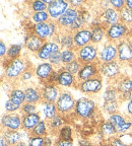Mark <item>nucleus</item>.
I'll list each match as a JSON object with an SVG mask.
<instances>
[{"mask_svg": "<svg viewBox=\"0 0 132 146\" xmlns=\"http://www.w3.org/2000/svg\"><path fill=\"white\" fill-rule=\"evenodd\" d=\"M29 67H30L29 62L23 57L10 61L5 60V62H3L5 80L9 82H15L16 80H19L23 73Z\"/></svg>", "mask_w": 132, "mask_h": 146, "instance_id": "obj_1", "label": "nucleus"}, {"mask_svg": "<svg viewBox=\"0 0 132 146\" xmlns=\"http://www.w3.org/2000/svg\"><path fill=\"white\" fill-rule=\"evenodd\" d=\"M98 113V105L93 98H80L76 100L74 108V115L82 121L91 120L96 117Z\"/></svg>", "mask_w": 132, "mask_h": 146, "instance_id": "obj_2", "label": "nucleus"}, {"mask_svg": "<svg viewBox=\"0 0 132 146\" xmlns=\"http://www.w3.org/2000/svg\"><path fill=\"white\" fill-rule=\"evenodd\" d=\"M130 33H131L130 27L119 21V23H115L111 27H108L106 29V39H107V41L117 44L119 42L128 39L131 36Z\"/></svg>", "mask_w": 132, "mask_h": 146, "instance_id": "obj_3", "label": "nucleus"}, {"mask_svg": "<svg viewBox=\"0 0 132 146\" xmlns=\"http://www.w3.org/2000/svg\"><path fill=\"white\" fill-rule=\"evenodd\" d=\"M76 100L73 98L72 94L69 90H62L56 102L58 109V114L63 117H66L71 112H74Z\"/></svg>", "mask_w": 132, "mask_h": 146, "instance_id": "obj_4", "label": "nucleus"}, {"mask_svg": "<svg viewBox=\"0 0 132 146\" xmlns=\"http://www.w3.org/2000/svg\"><path fill=\"white\" fill-rule=\"evenodd\" d=\"M103 76L99 75L96 77H93L91 79L84 80V81L78 82L76 89L82 92V94H87V96H93V94H99L103 88Z\"/></svg>", "mask_w": 132, "mask_h": 146, "instance_id": "obj_5", "label": "nucleus"}, {"mask_svg": "<svg viewBox=\"0 0 132 146\" xmlns=\"http://www.w3.org/2000/svg\"><path fill=\"white\" fill-rule=\"evenodd\" d=\"M100 49L97 45L91 43L77 50V60L81 64L96 63L99 62Z\"/></svg>", "mask_w": 132, "mask_h": 146, "instance_id": "obj_6", "label": "nucleus"}, {"mask_svg": "<svg viewBox=\"0 0 132 146\" xmlns=\"http://www.w3.org/2000/svg\"><path fill=\"white\" fill-rule=\"evenodd\" d=\"M118 60L117 44L107 41L100 49L99 53V63H109Z\"/></svg>", "mask_w": 132, "mask_h": 146, "instance_id": "obj_7", "label": "nucleus"}, {"mask_svg": "<svg viewBox=\"0 0 132 146\" xmlns=\"http://www.w3.org/2000/svg\"><path fill=\"white\" fill-rule=\"evenodd\" d=\"M100 72L103 77L116 81L121 76V63L118 60L109 63H100Z\"/></svg>", "mask_w": 132, "mask_h": 146, "instance_id": "obj_8", "label": "nucleus"}, {"mask_svg": "<svg viewBox=\"0 0 132 146\" xmlns=\"http://www.w3.org/2000/svg\"><path fill=\"white\" fill-rule=\"evenodd\" d=\"M23 116L18 113L13 114H4L1 117V128L2 130H12L19 131L21 129Z\"/></svg>", "mask_w": 132, "mask_h": 146, "instance_id": "obj_9", "label": "nucleus"}, {"mask_svg": "<svg viewBox=\"0 0 132 146\" xmlns=\"http://www.w3.org/2000/svg\"><path fill=\"white\" fill-rule=\"evenodd\" d=\"M70 7L68 1L65 0H52V2L48 5L47 11L52 21H57Z\"/></svg>", "mask_w": 132, "mask_h": 146, "instance_id": "obj_10", "label": "nucleus"}, {"mask_svg": "<svg viewBox=\"0 0 132 146\" xmlns=\"http://www.w3.org/2000/svg\"><path fill=\"white\" fill-rule=\"evenodd\" d=\"M101 75L100 72V63L96 62V63H89V64H82L81 68H80L79 72L76 75V79L77 82H81L84 80L91 79L93 77Z\"/></svg>", "mask_w": 132, "mask_h": 146, "instance_id": "obj_11", "label": "nucleus"}, {"mask_svg": "<svg viewBox=\"0 0 132 146\" xmlns=\"http://www.w3.org/2000/svg\"><path fill=\"white\" fill-rule=\"evenodd\" d=\"M58 51H61V47L58 43L54 41V40H48L46 41L45 44L43 45L40 51L36 54L37 59H40L42 61H49L50 57L53 54H55Z\"/></svg>", "mask_w": 132, "mask_h": 146, "instance_id": "obj_12", "label": "nucleus"}, {"mask_svg": "<svg viewBox=\"0 0 132 146\" xmlns=\"http://www.w3.org/2000/svg\"><path fill=\"white\" fill-rule=\"evenodd\" d=\"M98 16L100 18L102 25H104L106 29L120 21V12L111 6L102 10Z\"/></svg>", "mask_w": 132, "mask_h": 146, "instance_id": "obj_13", "label": "nucleus"}, {"mask_svg": "<svg viewBox=\"0 0 132 146\" xmlns=\"http://www.w3.org/2000/svg\"><path fill=\"white\" fill-rule=\"evenodd\" d=\"M73 40H74L75 50L82 48L84 46L91 43V31L89 27H84L80 30L73 33Z\"/></svg>", "mask_w": 132, "mask_h": 146, "instance_id": "obj_14", "label": "nucleus"}, {"mask_svg": "<svg viewBox=\"0 0 132 146\" xmlns=\"http://www.w3.org/2000/svg\"><path fill=\"white\" fill-rule=\"evenodd\" d=\"M58 70V81L57 85L59 87H64V88H69V87H74L76 88L77 86V79L76 76L71 74L67 70L61 67V68L57 69Z\"/></svg>", "mask_w": 132, "mask_h": 146, "instance_id": "obj_15", "label": "nucleus"}, {"mask_svg": "<svg viewBox=\"0 0 132 146\" xmlns=\"http://www.w3.org/2000/svg\"><path fill=\"white\" fill-rule=\"evenodd\" d=\"M41 92H42V100L43 102L47 103H56L59 98L61 90L60 87L57 84H43L41 86Z\"/></svg>", "mask_w": 132, "mask_h": 146, "instance_id": "obj_16", "label": "nucleus"}, {"mask_svg": "<svg viewBox=\"0 0 132 146\" xmlns=\"http://www.w3.org/2000/svg\"><path fill=\"white\" fill-rule=\"evenodd\" d=\"M55 70L54 66L49 61H44L42 63L38 64L35 67V74L36 77L39 79V81L42 83V85L45 84L46 81L48 80L49 76L52 74V72Z\"/></svg>", "mask_w": 132, "mask_h": 146, "instance_id": "obj_17", "label": "nucleus"}, {"mask_svg": "<svg viewBox=\"0 0 132 146\" xmlns=\"http://www.w3.org/2000/svg\"><path fill=\"white\" fill-rule=\"evenodd\" d=\"M78 14H79V10L73 7H69L67 9V11L61 16L57 21V23L59 25L61 30H68L69 27L75 23V21L77 19Z\"/></svg>", "mask_w": 132, "mask_h": 146, "instance_id": "obj_18", "label": "nucleus"}, {"mask_svg": "<svg viewBox=\"0 0 132 146\" xmlns=\"http://www.w3.org/2000/svg\"><path fill=\"white\" fill-rule=\"evenodd\" d=\"M117 50H118V61L120 63H132V50L130 48L128 39L117 43Z\"/></svg>", "mask_w": 132, "mask_h": 146, "instance_id": "obj_19", "label": "nucleus"}, {"mask_svg": "<svg viewBox=\"0 0 132 146\" xmlns=\"http://www.w3.org/2000/svg\"><path fill=\"white\" fill-rule=\"evenodd\" d=\"M45 42L46 41L34 35L33 33H29L25 36V47L29 52L33 53V54H37L39 52L40 49L45 44Z\"/></svg>", "mask_w": 132, "mask_h": 146, "instance_id": "obj_20", "label": "nucleus"}, {"mask_svg": "<svg viewBox=\"0 0 132 146\" xmlns=\"http://www.w3.org/2000/svg\"><path fill=\"white\" fill-rule=\"evenodd\" d=\"M54 41L58 43L62 50L65 49H74V40H73V33L67 30H60L59 34L55 36Z\"/></svg>", "mask_w": 132, "mask_h": 146, "instance_id": "obj_21", "label": "nucleus"}, {"mask_svg": "<svg viewBox=\"0 0 132 146\" xmlns=\"http://www.w3.org/2000/svg\"><path fill=\"white\" fill-rule=\"evenodd\" d=\"M25 103L34 104H42V92L41 87L36 86V85H27L25 87Z\"/></svg>", "mask_w": 132, "mask_h": 146, "instance_id": "obj_22", "label": "nucleus"}, {"mask_svg": "<svg viewBox=\"0 0 132 146\" xmlns=\"http://www.w3.org/2000/svg\"><path fill=\"white\" fill-rule=\"evenodd\" d=\"M42 121L40 113H35V114L23 115V123H21V130L25 131L30 134L40 122Z\"/></svg>", "mask_w": 132, "mask_h": 146, "instance_id": "obj_23", "label": "nucleus"}, {"mask_svg": "<svg viewBox=\"0 0 132 146\" xmlns=\"http://www.w3.org/2000/svg\"><path fill=\"white\" fill-rule=\"evenodd\" d=\"M23 133H25V131H12V130H2V135L4 137V139L7 141V143L10 146H15L16 144H18L19 142L23 141Z\"/></svg>", "mask_w": 132, "mask_h": 146, "instance_id": "obj_24", "label": "nucleus"}, {"mask_svg": "<svg viewBox=\"0 0 132 146\" xmlns=\"http://www.w3.org/2000/svg\"><path fill=\"white\" fill-rule=\"evenodd\" d=\"M31 33L43 39L44 41L50 40V27L48 23H34L31 27Z\"/></svg>", "mask_w": 132, "mask_h": 146, "instance_id": "obj_25", "label": "nucleus"}, {"mask_svg": "<svg viewBox=\"0 0 132 146\" xmlns=\"http://www.w3.org/2000/svg\"><path fill=\"white\" fill-rule=\"evenodd\" d=\"M42 114L44 116V120L50 121L53 118L58 115V109L56 103H47V102H42Z\"/></svg>", "mask_w": 132, "mask_h": 146, "instance_id": "obj_26", "label": "nucleus"}, {"mask_svg": "<svg viewBox=\"0 0 132 146\" xmlns=\"http://www.w3.org/2000/svg\"><path fill=\"white\" fill-rule=\"evenodd\" d=\"M99 131L105 136L106 139H110V138H114V137L118 136V132H117L116 126H114L111 122L104 121L100 124L99 126Z\"/></svg>", "mask_w": 132, "mask_h": 146, "instance_id": "obj_27", "label": "nucleus"}, {"mask_svg": "<svg viewBox=\"0 0 132 146\" xmlns=\"http://www.w3.org/2000/svg\"><path fill=\"white\" fill-rule=\"evenodd\" d=\"M66 123V119L65 117L61 116V115L58 114L57 116L53 118L52 120L48 121V126H49V130H50V134L53 136L57 137L58 131L65 125Z\"/></svg>", "mask_w": 132, "mask_h": 146, "instance_id": "obj_28", "label": "nucleus"}, {"mask_svg": "<svg viewBox=\"0 0 132 146\" xmlns=\"http://www.w3.org/2000/svg\"><path fill=\"white\" fill-rule=\"evenodd\" d=\"M8 98H10L13 103L17 104L19 106H23L25 103V88H21V87L18 86H13V88L8 94Z\"/></svg>", "mask_w": 132, "mask_h": 146, "instance_id": "obj_29", "label": "nucleus"}, {"mask_svg": "<svg viewBox=\"0 0 132 146\" xmlns=\"http://www.w3.org/2000/svg\"><path fill=\"white\" fill-rule=\"evenodd\" d=\"M91 31V43L98 46L106 38V27L104 25L89 27Z\"/></svg>", "mask_w": 132, "mask_h": 146, "instance_id": "obj_30", "label": "nucleus"}, {"mask_svg": "<svg viewBox=\"0 0 132 146\" xmlns=\"http://www.w3.org/2000/svg\"><path fill=\"white\" fill-rule=\"evenodd\" d=\"M115 86L119 91V94L132 91V78L128 77V76H120L116 80Z\"/></svg>", "mask_w": 132, "mask_h": 146, "instance_id": "obj_31", "label": "nucleus"}, {"mask_svg": "<svg viewBox=\"0 0 132 146\" xmlns=\"http://www.w3.org/2000/svg\"><path fill=\"white\" fill-rule=\"evenodd\" d=\"M73 137H74V129L71 125H65L58 131L57 139L65 140V141H73Z\"/></svg>", "mask_w": 132, "mask_h": 146, "instance_id": "obj_32", "label": "nucleus"}, {"mask_svg": "<svg viewBox=\"0 0 132 146\" xmlns=\"http://www.w3.org/2000/svg\"><path fill=\"white\" fill-rule=\"evenodd\" d=\"M119 98H120V94L115 85H109L103 92L104 102H116L119 100Z\"/></svg>", "mask_w": 132, "mask_h": 146, "instance_id": "obj_33", "label": "nucleus"}, {"mask_svg": "<svg viewBox=\"0 0 132 146\" xmlns=\"http://www.w3.org/2000/svg\"><path fill=\"white\" fill-rule=\"evenodd\" d=\"M49 134H50V130H49L48 121L43 120V119H42V121L33 129L32 132L30 133V135H33V136H40V137H45Z\"/></svg>", "mask_w": 132, "mask_h": 146, "instance_id": "obj_34", "label": "nucleus"}, {"mask_svg": "<svg viewBox=\"0 0 132 146\" xmlns=\"http://www.w3.org/2000/svg\"><path fill=\"white\" fill-rule=\"evenodd\" d=\"M23 44H12L8 47V51H7L6 58L5 60H14L17 58L21 57V51H23Z\"/></svg>", "mask_w": 132, "mask_h": 146, "instance_id": "obj_35", "label": "nucleus"}, {"mask_svg": "<svg viewBox=\"0 0 132 146\" xmlns=\"http://www.w3.org/2000/svg\"><path fill=\"white\" fill-rule=\"evenodd\" d=\"M61 59H62V65H66L74 60L77 59V51L74 49H65L61 50Z\"/></svg>", "mask_w": 132, "mask_h": 146, "instance_id": "obj_36", "label": "nucleus"}, {"mask_svg": "<svg viewBox=\"0 0 132 146\" xmlns=\"http://www.w3.org/2000/svg\"><path fill=\"white\" fill-rule=\"evenodd\" d=\"M119 109H120V100H116V102H104L103 103V112L108 114L109 116L119 113Z\"/></svg>", "mask_w": 132, "mask_h": 146, "instance_id": "obj_37", "label": "nucleus"}, {"mask_svg": "<svg viewBox=\"0 0 132 146\" xmlns=\"http://www.w3.org/2000/svg\"><path fill=\"white\" fill-rule=\"evenodd\" d=\"M32 21L35 23H49L51 21V17L49 15L48 11H41V12H35L32 14Z\"/></svg>", "mask_w": 132, "mask_h": 146, "instance_id": "obj_38", "label": "nucleus"}, {"mask_svg": "<svg viewBox=\"0 0 132 146\" xmlns=\"http://www.w3.org/2000/svg\"><path fill=\"white\" fill-rule=\"evenodd\" d=\"M127 120H128L127 117L120 114V113H116V114L110 115V116L108 117V121L111 122L114 126H116V128L120 127L121 125H123Z\"/></svg>", "mask_w": 132, "mask_h": 146, "instance_id": "obj_39", "label": "nucleus"}, {"mask_svg": "<svg viewBox=\"0 0 132 146\" xmlns=\"http://www.w3.org/2000/svg\"><path fill=\"white\" fill-rule=\"evenodd\" d=\"M120 21L124 25L131 27L132 25V10L124 7L120 11Z\"/></svg>", "mask_w": 132, "mask_h": 146, "instance_id": "obj_40", "label": "nucleus"}, {"mask_svg": "<svg viewBox=\"0 0 132 146\" xmlns=\"http://www.w3.org/2000/svg\"><path fill=\"white\" fill-rule=\"evenodd\" d=\"M81 66H82V64L80 63L77 59H76V60H74L73 62H71V63L66 64V65H63L62 67H63L65 70L68 71V72H70L71 74H73V75L76 76L78 74V72H79Z\"/></svg>", "mask_w": 132, "mask_h": 146, "instance_id": "obj_41", "label": "nucleus"}, {"mask_svg": "<svg viewBox=\"0 0 132 146\" xmlns=\"http://www.w3.org/2000/svg\"><path fill=\"white\" fill-rule=\"evenodd\" d=\"M30 7L32 9L33 13H35V12L46 11L48 8V5L44 2V0H34V1L30 2Z\"/></svg>", "mask_w": 132, "mask_h": 146, "instance_id": "obj_42", "label": "nucleus"}, {"mask_svg": "<svg viewBox=\"0 0 132 146\" xmlns=\"http://www.w3.org/2000/svg\"><path fill=\"white\" fill-rule=\"evenodd\" d=\"M21 106L17 105V104L13 103L10 98H7L4 103V110L5 112L8 113V114H13V113L21 112Z\"/></svg>", "mask_w": 132, "mask_h": 146, "instance_id": "obj_43", "label": "nucleus"}, {"mask_svg": "<svg viewBox=\"0 0 132 146\" xmlns=\"http://www.w3.org/2000/svg\"><path fill=\"white\" fill-rule=\"evenodd\" d=\"M38 105H34V104L30 103H25L21 106V116L23 115H30V114H35V113H38Z\"/></svg>", "mask_w": 132, "mask_h": 146, "instance_id": "obj_44", "label": "nucleus"}, {"mask_svg": "<svg viewBox=\"0 0 132 146\" xmlns=\"http://www.w3.org/2000/svg\"><path fill=\"white\" fill-rule=\"evenodd\" d=\"M49 62L52 64L53 66L55 67H58V69L61 68V65H62V59H61V51H58L56 52L55 54H53L52 56L50 57L49 59Z\"/></svg>", "mask_w": 132, "mask_h": 146, "instance_id": "obj_45", "label": "nucleus"}, {"mask_svg": "<svg viewBox=\"0 0 132 146\" xmlns=\"http://www.w3.org/2000/svg\"><path fill=\"white\" fill-rule=\"evenodd\" d=\"M27 144H29V146H44V137L29 135Z\"/></svg>", "mask_w": 132, "mask_h": 146, "instance_id": "obj_46", "label": "nucleus"}, {"mask_svg": "<svg viewBox=\"0 0 132 146\" xmlns=\"http://www.w3.org/2000/svg\"><path fill=\"white\" fill-rule=\"evenodd\" d=\"M35 75H36V74H35V68H33V67L30 66L25 72L23 73V75H21V77L19 80L23 82H27V81H30V80H32Z\"/></svg>", "mask_w": 132, "mask_h": 146, "instance_id": "obj_47", "label": "nucleus"}, {"mask_svg": "<svg viewBox=\"0 0 132 146\" xmlns=\"http://www.w3.org/2000/svg\"><path fill=\"white\" fill-rule=\"evenodd\" d=\"M117 137H118L119 140L123 144H125L126 146H132V133L131 132L119 134Z\"/></svg>", "mask_w": 132, "mask_h": 146, "instance_id": "obj_48", "label": "nucleus"}, {"mask_svg": "<svg viewBox=\"0 0 132 146\" xmlns=\"http://www.w3.org/2000/svg\"><path fill=\"white\" fill-rule=\"evenodd\" d=\"M132 128V120H127L123 125H121L120 127L117 128V132L119 134H123V133H127L130 131Z\"/></svg>", "mask_w": 132, "mask_h": 146, "instance_id": "obj_49", "label": "nucleus"}, {"mask_svg": "<svg viewBox=\"0 0 132 146\" xmlns=\"http://www.w3.org/2000/svg\"><path fill=\"white\" fill-rule=\"evenodd\" d=\"M109 1L111 7L118 10L119 12L125 7V0H109Z\"/></svg>", "mask_w": 132, "mask_h": 146, "instance_id": "obj_50", "label": "nucleus"}, {"mask_svg": "<svg viewBox=\"0 0 132 146\" xmlns=\"http://www.w3.org/2000/svg\"><path fill=\"white\" fill-rule=\"evenodd\" d=\"M57 81H58V70L55 69L52 72V74L49 76L48 80L46 81V83H48V84H57Z\"/></svg>", "mask_w": 132, "mask_h": 146, "instance_id": "obj_51", "label": "nucleus"}, {"mask_svg": "<svg viewBox=\"0 0 132 146\" xmlns=\"http://www.w3.org/2000/svg\"><path fill=\"white\" fill-rule=\"evenodd\" d=\"M56 139H53V135L49 134L44 137V146H55Z\"/></svg>", "mask_w": 132, "mask_h": 146, "instance_id": "obj_52", "label": "nucleus"}, {"mask_svg": "<svg viewBox=\"0 0 132 146\" xmlns=\"http://www.w3.org/2000/svg\"><path fill=\"white\" fill-rule=\"evenodd\" d=\"M7 51H8L7 46L5 45L4 42L1 40V41H0V57H1V59H2V60H4V57L6 58Z\"/></svg>", "mask_w": 132, "mask_h": 146, "instance_id": "obj_53", "label": "nucleus"}, {"mask_svg": "<svg viewBox=\"0 0 132 146\" xmlns=\"http://www.w3.org/2000/svg\"><path fill=\"white\" fill-rule=\"evenodd\" d=\"M77 144H78V146H96L89 138H87V137H81V138H79Z\"/></svg>", "mask_w": 132, "mask_h": 146, "instance_id": "obj_54", "label": "nucleus"}, {"mask_svg": "<svg viewBox=\"0 0 132 146\" xmlns=\"http://www.w3.org/2000/svg\"><path fill=\"white\" fill-rule=\"evenodd\" d=\"M68 2L70 4V7H73V8L76 9L81 8L84 5V1H82V0H69Z\"/></svg>", "mask_w": 132, "mask_h": 146, "instance_id": "obj_55", "label": "nucleus"}, {"mask_svg": "<svg viewBox=\"0 0 132 146\" xmlns=\"http://www.w3.org/2000/svg\"><path fill=\"white\" fill-rule=\"evenodd\" d=\"M132 98V91H127V92H122L120 94V102H129Z\"/></svg>", "mask_w": 132, "mask_h": 146, "instance_id": "obj_56", "label": "nucleus"}, {"mask_svg": "<svg viewBox=\"0 0 132 146\" xmlns=\"http://www.w3.org/2000/svg\"><path fill=\"white\" fill-rule=\"evenodd\" d=\"M108 142L110 143L111 146H126L125 144H123L122 142L119 140L118 137H114V138H110V139L107 140Z\"/></svg>", "mask_w": 132, "mask_h": 146, "instance_id": "obj_57", "label": "nucleus"}, {"mask_svg": "<svg viewBox=\"0 0 132 146\" xmlns=\"http://www.w3.org/2000/svg\"><path fill=\"white\" fill-rule=\"evenodd\" d=\"M55 146H74L73 141H65V140H60L56 138Z\"/></svg>", "mask_w": 132, "mask_h": 146, "instance_id": "obj_58", "label": "nucleus"}, {"mask_svg": "<svg viewBox=\"0 0 132 146\" xmlns=\"http://www.w3.org/2000/svg\"><path fill=\"white\" fill-rule=\"evenodd\" d=\"M126 117L132 120V98L127 102V106H126Z\"/></svg>", "mask_w": 132, "mask_h": 146, "instance_id": "obj_59", "label": "nucleus"}, {"mask_svg": "<svg viewBox=\"0 0 132 146\" xmlns=\"http://www.w3.org/2000/svg\"><path fill=\"white\" fill-rule=\"evenodd\" d=\"M0 146H10L8 143H7V141L4 139V137L1 135V138H0Z\"/></svg>", "mask_w": 132, "mask_h": 146, "instance_id": "obj_60", "label": "nucleus"}, {"mask_svg": "<svg viewBox=\"0 0 132 146\" xmlns=\"http://www.w3.org/2000/svg\"><path fill=\"white\" fill-rule=\"evenodd\" d=\"M125 7L132 10V0H125Z\"/></svg>", "mask_w": 132, "mask_h": 146, "instance_id": "obj_61", "label": "nucleus"}, {"mask_svg": "<svg viewBox=\"0 0 132 146\" xmlns=\"http://www.w3.org/2000/svg\"><path fill=\"white\" fill-rule=\"evenodd\" d=\"M15 146H29V144H27V142H25V141H21L18 144H16Z\"/></svg>", "mask_w": 132, "mask_h": 146, "instance_id": "obj_62", "label": "nucleus"}, {"mask_svg": "<svg viewBox=\"0 0 132 146\" xmlns=\"http://www.w3.org/2000/svg\"><path fill=\"white\" fill-rule=\"evenodd\" d=\"M96 146H111V145H110V143L108 141H105V142H103V143L98 144V145H96Z\"/></svg>", "mask_w": 132, "mask_h": 146, "instance_id": "obj_63", "label": "nucleus"}, {"mask_svg": "<svg viewBox=\"0 0 132 146\" xmlns=\"http://www.w3.org/2000/svg\"><path fill=\"white\" fill-rule=\"evenodd\" d=\"M128 42H129V45H130V48H131L132 50V35L128 38Z\"/></svg>", "mask_w": 132, "mask_h": 146, "instance_id": "obj_64", "label": "nucleus"}]
</instances>
